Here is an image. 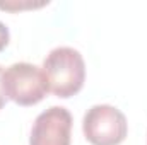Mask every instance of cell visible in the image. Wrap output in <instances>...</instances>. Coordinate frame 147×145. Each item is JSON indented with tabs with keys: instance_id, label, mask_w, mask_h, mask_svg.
<instances>
[{
	"instance_id": "1",
	"label": "cell",
	"mask_w": 147,
	"mask_h": 145,
	"mask_svg": "<svg viewBox=\"0 0 147 145\" xmlns=\"http://www.w3.org/2000/svg\"><path fill=\"white\" fill-rule=\"evenodd\" d=\"M43 73L50 92L63 99L72 97L82 89L86 80L84 58L70 46L55 48L43 62Z\"/></svg>"
},
{
	"instance_id": "7",
	"label": "cell",
	"mask_w": 147,
	"mask_h": 145,
	"mask_svg": "<svg viewBox=\"0 0 147 145\" xmlns=\"http://www.w3.org/2000/svg\"><path fill=\"white\" fill-rule=\"evenodd\" d=\"M2 67H0V109L3 108V106H5V99H7V97H5V94H3V89H2Z\"/></svg>"
},
{
	"instance_id": "2",
	"label": "cell",
	"mask_w": 147,
	"mask_h": 145,
	"mask_svg": "<svg viewBox=\"0 0 147 145\" xmlns=\"http://www.w3.org/2000/svg\"><path fill=\"white\" fill-rule=\"evenodd\" d=\"M2 89L5 97L19 106L38 104L50 91L43 68L28 62H19L5 68L2 73Z\"/></svg>"
},
{
	"instance_id": "5",
	"label": "cell",
	"mask_w": 147,
	"mask_h": 145,
	"mask_svg": "<svg viewBox=\"0 0 147 145\" xmlns=\"http://www.w3.org/2000/svg\"><path fill=\"white\" fill-rule=\"evenodd\" d=\"M46 2H31V0H26V2H17V0H5V2H0V9H5V10H22V9H36V7H43L46 5Z\"/></svg>"
},
{
	"instance_id": "6",
	"label": "cell",
	"mask_w": 147,
	"mask_h": 145,
	"mask_svg": "<svg viewBox=\"0 0 147 145\" xmlns=\"http://www.w3.org/2000/svg\"><path fill=\"white\" fill-rule=\"evenodd\" d=\"M9 39H10V34H9V29L3 22H0V51L9 44Z\"/></svg>"
},
{
	"instance_id": "4",
	"label": "cell",
	"mask_w": 147,
	"mask_h": 145,
	"mask_svg": "<svg viewBox=\"0 0 147 145\" xmlns=\"http://www.w3.org/2000/svg\"><path fill=\"white\" fill-rule=\"evenodd\" d=\"M72 114L62 106H51L33 123L29 145H70Z\"/></svg>"
},
{
	"instance_id": "3",
	"label": "cell",
	"mask_w": 147,
	"mask_h": 145,
	"mask_svg": "<svg viewBox=\"0 0 147 145\" xmlns=\"http://www.w3.org/2000/svg\"><path fill=\"white\" fill-rule=\"evenodd\" d=\"M82 132L92 145H120L128 133V123L118 108L96 104L84 114Z\"/></svg>"
}]
</instances>
